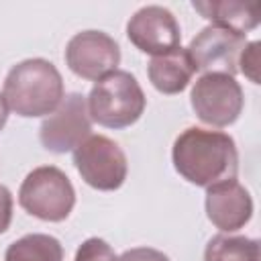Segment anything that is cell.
<instances>
[{"label": "cell", "instance_id": "15", "mask_svg": "<svg viewBox=\"0 0 261 261\" xmlns=\"http://www.w3.org/2000/svg\"><path fill=\"white\" fill-rule=\"evenodd\" d=\"M204 261H259V241L245 234H214L206 249Z\"/></svg>", "mask_w": 261, "mask_h": 261}, {"label": "cell", "instance_id": "4", "mask_svg": "<svg viewBox=\"0 0 261 261\" xmlns=\"http://www.w3.org/2000/svg\"><path fill=\"white\" fill-rule=\"evenodd\" d=\"M18 204L39 220L61 222L75 206V190L59 167L41 165L22 179L18 188Z\"/></svg>", "mask_w": 261, "mask_h": 261}, {"label": "cell", "instance_id": "3", "mask_svg": "<svg viewBox=\"0 0 261 261\" xmlns=\"http://www.w3.org/2000/svg\"><path fill=\"white\" fill-rule=\"evenodd\" d=\"M86 100L92 122L114 130L135 124L147 106V98L137 77L124 69H114L100 77Z\"/></svg>", "mask_w": 261, "mask_h": 261}, {"label": "cell", "instance_id": "1", "mask_svg": "<svg viewBox=\"0 0 261 261\" xmlns=\"http://www.w3.org/2000/svg\"><path fill=\"white\" fill-rule=\"evenodd\" d=\"M175 171L198 188L237 179L239 151L234 139L222 130L190 126L177 135L171 147Z\"/></svg>", "mask_w": 261, "mask_h": 261}, {"label": "cell", "instance_id": "20", "mask_svg": "<svg viewBox=\"0 0 261 261\" xmlns=\"http://www.w3.org/2000/svg\"><path fill=\"white\" fill-rule=\"evenodd\" d=\"M6 120H8V104H6V100H4V96L0 94V130L4 128V124H6Z\"/></svg>", "mask_w": 261, "mask_h": 261}, {"label": "cell", "instance_id": "19", "mask_svg": "<svg viewBox=\"0 0 261 261\" xmlns=\"http://www.w3.org/2000/svg\"><path fill=\"white\" fill-rule=\"evenodd\" d=\"M12 222V194L6 186L0 184V234L8 230Z\"/></svg>", "mask_w": 261, "mask_h": 261}, {"label": "cell", "instance_id": "6", "mask_svg": "<svg viewBox=\"0 0 261 261\" xmlns=\"http://www.w3.org/2000/svg\"><path fill=\"white\" fill-rule=\"evenodd\" d=\"M73 165L82 179L100 192L118 190L128 173L124 151L104 135H90L73 151Z\"/></svg>", "mask_w": 261, "mask_h": 261}, {"label": "cell", "instance_id": "18", "mask_svg": "<svg viewBox=\"0 0 261 261\" xmlns=\"http://www.w3.org/2000/svg\"><path fill=\"white\" fill-rule=\"evenodd\" d=\"M118 261H169V257L153 247H133L124 251L118 257Z\"/></svg>", "mask_w": 261, "mask_h": 261}, {"label": "cell", "instance_id": "14", "mask_svg": "<svg viewBox=\"0 0 261 261\" xmlns=\"http://www.w3.org/2000/svg\"><path fill=\"white\" fill-rule=\"evenodd\" d=\"M4 261H63V247L51 234L33 232L10 243Z\"/></svg>", "mask_w": 261, "mask_h": 261}, {"label": "cell", "instance_id": "9", "mask_svg": "<svg viewBox=\"0 0 261 261\" xmlns=\"http://www.w3.org/2000/svg\"><path fill=\"white\" fill-rule=\"evenodd\" d=\"M247 41L243 35L208 24L190 41L188 53L196 71L234 75L239 71V57Z\"/></svg>", "mask_w": 261, "mask_h": 261}, {"label": "cell", "instance_id": "11", "mask_svg": "<svg viewBox=\"0 0 261 261\" xmlns=\"http://www.w3.org/2000/svg\"><path fill=\"white\" fill-rule=\"evenodd\" d=\"M208 220L222 232L243 228L253 216V198L237 179H226L206 188L204 200Z\"/></svg>", "mask_w": 261, "mask_h": 261}, {"label": "cell", "instance_id": "8", "mask_svg": "<svg viewBox=\"0 0 261 261\" xmlns=\"http://www.w3.org/2000/svg\"><path fill=\"white\" fill-rule=\"evenodd\" d=\"M65 63L77 77L98 82L120 63V47L108 33L82 31L67 41Z\"/></svg>", "mask_w": 261, "mask_h": 261}, {"label": "cell", "instance_id": "5", "mask_svg": "<svg viewBox=\"0 0 261 261\" xmlns=\"http://www.w3.org/2000/svg\"><path fill=\"white\" fill-rule=\"evenodd\" d=\"M190 104L204 124L224 128L241 116L245 96L234 75L202 73L192 86Z\"/></svg>", "mask_w": 261, "mask_h": 261}, {"label": "cell", "instance_id": "7", "mask_svg": "<svg viewBox=\"0 0 261 261\" xmlns=\"http://www.w3.org/2000/svg\"><path fill=\"white\" fill-rule=\"evenodd\" d=\"M92 135V118L88 114L86 96L73 92L63 96L61 104L41 122L39 141L51 153L75 151Z\"/></svg>", "mask_w": 261, "mask_h": 261}, {"label": "cell", "instance_id": "13", "mask_svg": "<svg viewBox=\"0 0 261 261\" xmlns=\"http://www.w3.org/2000/svg\"><path fill=\"white\" fill-rule=\"evenodd\" d=\"M194 10L200 12L214 27L232 31L237 35H247L259 24V4L239 2V0H194Z\"/></svg>", "mask_w": 261, "mask_h": 261}, {"label": "cell", "instance_id": "10", "mask_svg": "<svg viewBox=\"0 0 261 261\" xmlns=\"http://www.w3.org/2000/svg\"><path fill=\"white\" fill-rule=\"evenodd\" d=\"M126 37L139 51L157 57L179 47L181 31L171 10L149 4L130 16L126 22Z\"/></svg>", "mask_w": 261, "mask_h": 261}, {"label": "cell", "instance_id": "12", "mask_svg": "<svg viewBox=\"0 0 261 261\" xmlns=\"http://www.w3.org/2000/svg\"><path fill=\"white\" fill-rule=\"evenodd\" d=\"M196 73V65L188 53V49H184L181 45L171 49L169 53L157 55L149 61L147 65V75L151 86L167 96L179 94L188 88V84L192 82Z\"/></svg>", "mask_w": 261, "mask_h": 261}, {"label": "cell", "instance_id": "16", "mask_svg": "<svg viewBox=\"0 0 261 261\" xmlns=\"http://www.w3.org/2000/svg\"><path fill=\"white\" fill-rule=\"evenodd\" d=\"M73 261H118V257L104 239L90 237L77 247Z\"/></svg>", "mask_w": 261, "mask_h": 261}, {"label": "cell", "instance_id": "2", "mask_svg": "<svg viewBox=\"0 0 261 261\" xmlns=\"http://www.w3.org/2000/svg\"><path fill=\"white\" fill-rule=\"evenodd\" d=\"M2 96L8 110L18 116H49L65 96L63 77L59 69L43 57L24 59L6 73Z\"/></svg>", "mask_w": 261, "mask_h": 261}, {"label": "cell", "instance_id": "17", "mask_svg": "<svg viewBox=\"0 0 261 261\" xmlns=\"http://www.w3.org/2000/svg\"><path fill=\"white\" fill-rule=\"evenodd\" d=\"M259 41H251L245 45L239 57V71L249 77L253 84H259Z\"/></svg>", "mask_w": 261, "mask_h": 261}]
</instances>
